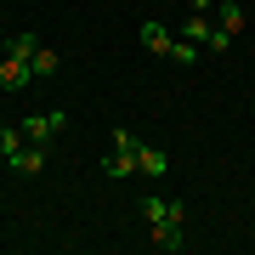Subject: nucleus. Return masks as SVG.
<instances>
[{
  "instance_id": "1",
  "label": "nucleus",
  "mask_w": 255,
  "mask_h": 255,
  "mask_svg": "<svg viewBox=\"0 0 255 255\" xmlns=\"http://www.w3.org/2000/svg\"><path fill=\"white\" fill-rule=\"evenodd\" d=\"M147 244L164 250V255L187 250V204L182 199H170V216H164V221H147Z\"/></svg>"
},
{
  "instance_id": "2",
  "label": "nucleus",
  "mask_w": 255,
  "mask_h": 255,
  "mask_svg": "<svg viewBox=\"0 0 255 255\" xmlns=\"http://www.w3.org/2000/svg\"><path fill=\"white\" fill-rule=\"evenodd\" d=\"M136 159H142V136L136 130L119 125L114 130V153L102 159V176H114V182H125V176H136Z\"/></svg>"
},
{
  "instance_id": "3",
  "label": "nucleus",
  "mask_w": 255,
  "mask_h": 255,
  "mask_svg": "<svg viewBox=\"0 0 255 255\" xmlns=\"http://www.w3.org/2000/svg\"><path fill=\"white\" fill-rule=\"evenodd\" d=\"M63 125H68V114H63V108H51V114H28V119H23V136L51 147L57 136H63Z\"/></svg>"
},
{
  "instance_id": "4",
  "label": "nucleus",
  "mask_w": 255,
  "mask_h": 255,
  "mask_svg": "<svg viewBox=\"0 0 255 255\" xmlns=\"http://www.w3.org/2000/svg\"><path fill=\"white\" fill-rule=\"evenodd\" d=\"M28 80H34V68H28V57H0V91L6 97H17V91H28Z\"/></svg>"
},
{
  "instance_id": "5",
  "label": "nucleus",
  "mask_w": 255,
  "mask_h": 255,
  "mask_svg": "<svg viewBox=\"0 0 255 255\" xmlns=\"http://www.w3.org/2000/svg\"><path fill=\"white\" fill-rule=\"evenodd\" d=\"M46 159H51V153H46V142H28L23 153H17V159H6V164H11V176H40V170H46Z\"/></svg>"
},
{
  "instance_id": "6",
  "label": "nucleus",
  "mask_w": 255,
  "mask_h": 255,
  "mask_svg": "<svg viewBox=\"0 0 255 255\" xmlns=\"http://www.w3.org/2000/svg\"><path fill=\"white\" fill-rule=\"evenodd\" d=\"M216 23L227 28V34H244V28H250V11L238 6V0H221V6H216Z\"/></svg>"
},
{
  "instance_id": "7",
  "label": "nucleus",
  "mask_w": 255,
  "mask_h": 255,
  "mask_svg": "<svg viewBox=\"0 0 255 255\" xmlns=\"http://www.w3.org/2000/svg\"><path fill=\"white\" fill-rule=\"evenodd\" d=\"M136 40H142L147 51H159V57H170V46H176V34H164V23H142Z\"/></svg>"
},
{
  "instance_id": "8",
  "label": "nucleus",
  "mask_w": 255,
  "mask_h": 255,
  "mask_svg": "<svg viewBox=\"0 0 255 255\" xmlns=\"http://www.w3.org/2000/svg\"><path fill=\"white\" fill-rule=\"evenodd\" d=\"M136 170H142V176H153V182H159V176L170 170V159H164V147H147V142H142V159H136Z\"/></svg>"
},
{
  "instance_id": "9",
  "label": "nucleus",
  "mask_w": 255,
  "mask_h": 255,
  "mask_svg": "<svg viewBox=\"0 0 255 255\" xmlns=\"http://www.w3.org/2000/svg\"><path fill=\"white\" fill-rule=\"evenodd\" d=\"M210 28H216V17H204V11H193V17L182 23V40H193V46H204V40H210Z\"/></svg>"
},
{
  "instance_id": "10",
  "label": "nucleus",
  "mask_w": 255,
  "mask_h": 255,
  "mask_svg": "<svg viewBox=\"0 0 255 255\" xmlns=\"http://www.w3.org/2000/svg\"><path fill=\"white\" fill-rule=\"evenodd\" d=\"M23 142H28V136H23V125H0V159H17V153H23Z\"/></svg>"
},
{
  "instance_id": "11",
  "label": "nucleus",
  "mask_w": 255,
  "mask_h": 255,
  "mask_svg": "<svg viewBox=\"0 0 255 255\" xmlns=\"http://www.w3.org/2000/svg\"><path fill=\"white\" fill-rule=\"evenodd\" d=\"M6 51H11V57H28V63H34V51H40V40L28 34V28H17V34H6Z\"/></svg>"
},
{
  "instance_id": "12",
  "label": "nucleus",
  "mask_w": 255,
  "mask_h": 255,
  "mask_svg": "<svg viewBox=\"0 0 255 255\" xmlns=\"http://www.w3.org/2000/svg\"><path fill=\"white\" fill-rule=\"evenodd\" d=\"M28 68H34V80H51V74L63 68V57H57L51 46H40V51H34V63H28Z\"/></svg>"
},
{
  "instance_id": "13",
  "label": "nucleus",
  "mask_w": 255,
  "mask_h": 255,
  "mask_svg": "<svg viewBox=\"0 0 255 255\" xmlns=\"http://www.w3.org/2000/svg\"><path fill=\"white\" fill-rule=\"evenodd\" d=\"M233 40H238V34H227V28L216 23V28H210V40H204V57H227V51H233Z\"/></svg>"
},
{
  "instance_id": "14",
  "label": "nucleus",
  "mask_w": 255,
  "mask_h": 255,
  "mask_svg": "<svg viewBox=\"0 0 255 255\" xmlns=\"http://www.w3.org/2000/svg\"><path fill=\"white\" fill-rule=\"evenodd\" d=\"M199 57H204V46H193V40H182V34H176V46H170V63H199Z\"/></svg>"
}]
</instances>
